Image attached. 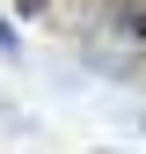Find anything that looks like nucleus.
I'll use <instances>...</instances> for the list:
<instances>
[{
    "mask_svg": "<svg viewBox=\"0 0 146 154\" xmlns=\"http://www.w3.org/2000/svg\"><path fill=\"white\" fill-rule=\"evenodd\" d=\"M51 8V0H15V15H44Z\"/></svg>",
    "mask_w": 146,
    "mask_h": 154,
    "instance_id": "3",
    "label": "nucleus"
},
{
    "mask_svg": "<svg viewBox=\"0 0 146 154\" xmlns=\"http://www.w3.org/2000/svg\"><path fill=\"white\" fill-rule=\"evenodd\" d=\"M0 59H22V29H15V15H0Z\"/></svg>",
    "mask_w": 146,
    "mask_h": 154,
    "instance_id": "2",
    "label": "nucleus"
},
{
    "mask_svg": "<svg viewBox=\"0 0 146 154\" xmlns=\"http://www.w3.org/2000/svg\"><path fill=\"white\" fill-rule=\"evenodd\" d=\"M80 29L124 37V44H146V0H95V8L80 15Z\"/></svg>",
    "mask_w": 146,
    "mask_h": 154,
    "instance_id": "1",
    "label": "nucleus"
},
{
    "mask_svg": "<svg viewBox=\"0 0 146 154\" xmlns=\"http://www.w3.org/2000/svg\"><path fill=\"white\" fill-rule=\"evenodd\" d=\"M139 132H146V110H139Z\"/></svg>",
    "mask_w": 146,
    "mask_h": 154,
    "instance_id": "5",
    "label": "nucleus"
},
{
    "mask_svg": "<svg viewBox=\"0 0 146 154\" xmlns=\"http://www.w3.org/2000/svg\"><path fill=\"white\" fill-rule=\"evenodd\" d=\"M0 125H22V118H15V110H7V103H0Z\"/></svg>",
    "mask_w": 146,
    "mask_h": 154,
    "instance_id": "4",
    "label": "nucleus"
}]
</instances>
